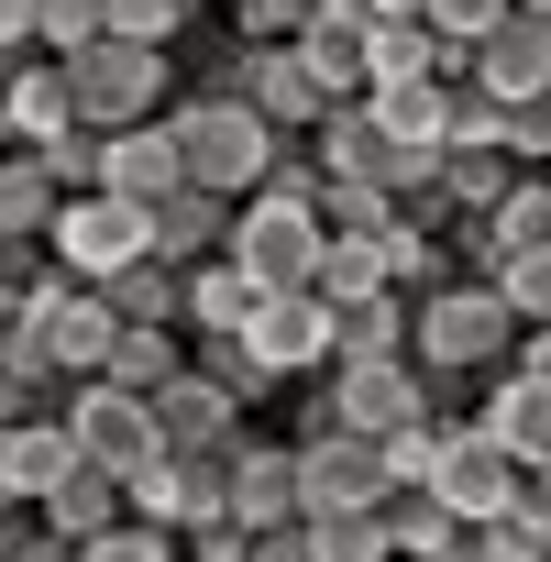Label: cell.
Listing matches in <instances>:
<instances>
[{
    "instance_id": "cell-9",
    "label": "cell",
    "mask_w": 551,
    "mask_h": 562,
    "mask_svg": "<svg viewBox=\"0 0 551 562\" xmlns=\"http://www.w3.org/2000/svg\"><path fill=\"white\" fill-rule=\"evenodd\" d=\"M518 485H529V463H518V452H507V441H496L485 419H452V430H441V463H430V496H441L452 518H474V529H485V518H496V507H507Z\"/></svg>"
},
{
    "instance_id": "cell-6",
    "label": "cell",
    "mask_w": 551,
    "mask_h": 562,
    "mask_svg": "<svg viewBox=\"0 0 551 562\" xmlns=\"http://www.w3.org/2000/svg\"><path fill=\"white\" fill-rule=\"evenodd\" d=\"M254 288H310V265H321V210H299V199H232V243H221Z\"/></svg>"
},
{
    "instance_id": "cell-45",
    "label": "cell",
    "mask_w": 551,
    "mask_h": 562,
    "mask_svg": "<svg viewBox=\"0 0 551 562\" xmlns=\"http://www.w3.org/2000/svg\"><path fill=\"white\" fill-rule=\"evenodd\" d=\"M243 562H321L310 551V518H276V529H254V551Z\"/></svg>"
},
{
    "instance_id": "cell-2",
    "label": "cell",
    "mask_w": 551,
    "mask_h": 562,
    "mask_svg": "<svg viewBox=\"0 0 551 562\" xmlns=\"http://www.w3.org/2000/svg\"><path fill=\"white\" fill-rule=\"evenodd\" d=\"M166 122H177L188 188H221V199H254V188H265V166H276V144H288L254 100H210V89H177V100H166Z\"/></svg>"
},
{
    "instance_id": "cell-44",
    "label": "cell",
    "mask_w": 551,
    "mask_h": 562,
    "mask_svg": "<svg viewBox=\"0 0 551 562\" xmlns=\"http://www.w3.org/2000/svg\"><path fill=\"white\" fill-rule=\"evenodd\" d=\"M496 122H507V100H485L474 78L452 89V144H496Z\"/></svg>"
},
{
    "instance_id": "cell-43",
    "label": "cell",
    "mask_w": 551,
    "mask_h": 562,
    "mask_svg": "<svg viewBox=\"0 0 551 562\" xmlns=\"http://www.w3.org/2000/svg\"><path fill=\"white\" fill-rule=\"evenodd\" d=\"M254 551V529L221 507V518H199V529H177V562H243Z\"/></svg>"
},
{
    "instance_id": "cell-23",
    "label": "cell",
    "mask_w": 551,
    "mask_h": 562,
    "mask_svg": "<svg viewBox=\"0 0 551 562\" xmlns=\"http://www.w3.org/2000/svg\"><path fill=\"white\" fill-rule=\"evenodd\" d=\"M474 419H485V430H496V441H507L518 463H540V441H551V386H529V375H507V364H496V375H485V408H474Z\"/></svg>"
},
{
    "instance_id": "cell-35",
    "label": "cell",
    "mask_w": 551,
    "mask_h": 562,
    "mask_svg": "<svg viewBox=\"0 0 551 562\" xmlns=\"http://www.w3.org/2000/svg\"><path fill=\"white\" fill-rule=\"evenodd\" d=\"M89 34H111V0H34V45L45 56H78Z\"/></svg>"
},
{
    "instance_id": "cell-14",
    "label": "cell",
    "mask_w": 551,
    "mask_h": 562,
    "mask_svg": "<svg viewBox=\"0 0 551 562\" xmlns=\"http://www.w3.org/2000/svg\"><path fill=\"white\" fill-rule=\"evenodd\" d=\"M243 419H254V408H243L232 386H210L199 364H177V375L155 386V430H166V452H232Z\"/></svg>"
},
{
    "instance_id": "cell-49",
    "label": "cell",
    "mask_w": 551,
    "mask_h": 562,
    "mask_svg": "<svg viewBox=\"0 0 551 562\" xmlns=\"http://www.w3.org/2000/svg\"><path fill=\"white\" fill-rule=\"evenodd\" d=\"M529 474H540V485H551V441H540V463H529Z\"/></svg>"
},
{
    "instance_id": "cell-53",
    "label": "cell",
    "mask_w": 551,
    "mask_h": 562,
    "mask_svg": "<svg viewBox=\"0 0 551 562\" xmlns=\"http://www.w3.org/2000/svg\"><path fill=\"white\" fill-rule=\"evenodd\" d=\"M540 177H551V166H540Z\"/></svg>"
},
{
    "instance_id": "cell-50",
    "label": "cell",
    "mask_w": 551,
    "mask_h": 562,
    "mask_svg": "<svg viewBox=\"0 0 551 562\" xmlns=\"http://www.w3.org/2000/svg\"><path fill=\"white\" fill-rule=\"evenodd\" d=\"M0 155H12V111H0Z\"/></svg>"
},
{
    "instance_id": "cell-51",
    "label": "cell",
    "mask_w": 551,
    "mask_h": 562,
    "mask_svg": "<svg viewBox=\"0 0 551 562\" xmlns=\"http://www.w3.org/2000/svg\"><path fill=\"white\" fill-rule=\"evenodd\" d=\"M518 12H540V23H551V0H518Z\"/></svg>"
},
{
    "instance_id": "cell-41",
    "label": "cell",
    "mask_w": 551,
    "mask_h": 562,
    "mask_svg": "<svg viewBox=\"0 0 551 562\" xmlns=\"http://www.w3.org/2000/svg\"><path fill=\"white\" fill-rule=\"evenodd\" d=\"M310 12H321V0H232V34H243V45H288Z\"/></svg>"
},
{
    "instance_id": "cell-27",
    "label": "cell",
    "mask_w": 551,
    "mask_h": 562,
    "mask_svg": "<svg viewBox=\"0 0 551 562\" xmlns=\"http://www.w3.org/2000/svg\"><path fill=\"white\" fill-rule=\"evenodd\" d=\"M310 288L342 310L364 288H386V232H321V265H310Z\"/></svg>"
},
{
    "instance_id": "cell-31",
    "label": "cell",
    "mask_w": 551,
    "mask_h": 562,
    "mask_svg": "<svg viewBox=\"0 0 551 562\" xmlns=\"http://www.w3.org/2000/svg\"><path fill=\"white\" fill-rule=\"evenodd\" d=\"M441 276H452V232H430V221H386V288L419 299V288H441Z\"/></svg>"
},
{
    "instance_id": "cell-37",
    "label": "cell",
    "mask_w": 551,
    "mask_h": 562,
    "mask_svg": "<svg viewBox=\"0 0 551 562\" xmlns=\"http://www.w3.org/2000/svg\"><path fill=\"white\" fill-rule=\"evenodd\" d=\"M386 221H397L386 188H364V177H331L321 188V232H386Z\"/></svg>"
},
{
    "instance_id": "cell-16",
    "label": "cell",
    "mask_w": 551,
    "mask_h": 562,
    "mask_svg": "<svg viewBox=\"0 0 551 562\" xmlns=\"http://www.w3.org/2000/svg\"><path fill=\"white\" fill-rule=\"evenodd\" d=\"M100 188H122V199H166V188H188V155H177V122L155 111V122H122V133H100Z\"/></svg>"
},
{
    "instance_id": "cell-39",
    "label": "cell",
    "mask_w": 551,
    "mask_h": 562,
    "mask_svg": "<svg viewBox=\"0 0 551 562\" xmlns=\"http://www.w3.org/2000/svg\"><path fill=\"white\" fill-rule=\"evenodd\" d=\"M496 299H507L518 321H551V243H529V254L496 265Z\"/></svg>"
},
{
    "instance_id": "cell-5",
    "label": "cell",
    "mask_w": 551,
    "mask_h": 562,
    "mask_svg": "<svg viewBox=\"0 0 551 562\" xmlns=\"http://www.w3.org/2000/svg\"><path fill=\"white\" fill-rule=\"evenodd\" d=\"M67 430H78V452L89 463H111V474H133V463H155L166 452V430H155V397L144 386H122V375H67V408H56Z\"/></svg>"
},
{
    "instance_id": "cell-40",
    "label": "cell",
    "mask_w": 551,
    "mask_h": 562,
    "mask_svg": "<svg viewBox=\"0 0 551 562\" xmlns=\"http://www.w3.org/2000/svg\"><path fill=\"white\" fill-rule=\"evenodd\" d=\"M518 12V0H419V23L441 34V45H474V34H496Z\"/></svg>"
},
{
    "instance_id": "cell-21",
    "label": "cell",
    "mask_w": 551,
    "mask_h": 562,
    "mask_svg": "<svg viewBox=\"0 0 551 562\" xmlns=\"http://www.w3.org/2000/svg\"><path fill=\"white\" fill-rule=\"evenodd\" d=\"M144 221H155V254H166V265H199V254L232 243V199H221V188H166Z\"/></svg>"
},
{
    "instance_id": "cell-38",
    "label": "cell",
    "mask_w": 551,
    "mask_h": 562,
    "mask_svg": "<svg viewBox=\"0 0 551 562\" xmlns=\"http://www.w3.org/2000/svg\"><path fill=\"white\" fill-rule=\"evenodd\" d=\"M78 562H177V529H155V518H111L100 540H78Z\"/></svg>"
},
{
    "instance_id": "cell-29",
    "label": "cell",
    "mask_w": 551,
    "mask_h": 562,
    "mask_svg": "<svg viewBox=\"0 0 551 562\" xmlns=\"http://www.w3.org/2000/svg\"><path fill=\"white\" fill-rule=\"evenodd\" d=\"M188 364H199L210 386H232L243 408H265V397H276V364H265L243 331H188Z\"/></svg>"
},
{
    "instance_id": "cell-47",
    "label": "cell",
    "mask_w": 551,
    "mask_h": 562,
    "mask_svg": "<svg viewBox=\"0 0 551 562\" xmlns=\"http://www.w3.org/2000/svg\"><path fill=\"white\" fill-rule=\"evenodd\" d=\"M0 507H23V485H12V419H0Z\"/></svg>"
},
{
    "instance_id": "cell-32",
    "label": "cell",
    "mask_w": 551,
    "mask_h": 562,
    "mask_svg": "<svg viewBox=\"0 0 551 562\" xmlns=\"http://www.w3.org/2000/svg\"><path fill=\"white\" fill-rule=\"evenodd\" d=\"M310 551H321V562H397L386 507H321V518H310Z\"/></svg>"
},
{
    "instance_id": "cell-10",
    "label": "cell",
    "mask_w": 551,
    "mask_h": 562,
    "mask_svg": "<svg viewBox=\"0 0 551 562\" xmlns=\"http://www.w3.org/2000/svg\"><path fill=\"white\" fill-rule=\"evenodd\" d=\"M321 507H386V452L342 419L299 441V518H321Z\"/></svg>"
},
{
    "instance_id": "cell-24",
    "label": "cell",
    "mask_w": 551,
    "mask_h": 562,
    "mask_svg": "<svg viewBox=\"0 0 551 562\" xmlns=\"http://www.w3.org/2000/svg\"><path fill=\"white\" fill-rule=\"evenodd\" d=\"M56 177H45V155L34 144H12V155H0V232H12V243H45L56 232Z\"/></svg>"
},
{
    "instance_id": "cell-20",
    "label": "cell",
    "mask_w": 551,
    "mask_h": 562,
    "mask_svg": "<svg viewBox=\"0 0 551 562\" xmlns=\"http://www.w3.org/2000/svg\"><path fill=\"white\" fill-rule=\"evenodd\" d=\"M452 89L463 78H375L364 111L386 122V144H452Z\"/></svg>"
},
{
    "instance_id": "cell-33",
    "label": "cell",
    "mask_w": 551,
    "mask_h": 562,
    "mask_svg": "<svg viewBox=\"0 0 551 562\" xmlns=\"http://www.w3.org/2000/svg\"><path fill=\"white\" fill-rule=\"evenodd\" d=\"M342 353H408V299H397V288L342 299ZM342 353H331V364H342Z\"/></svg>"
},
{
    "instance_id": "cell-17",
    "label": "cell",
    "mask_w": 551,
    "mask_h": 562,
    "mask_svg": "<svg viewBox=\"0 0 551 562\" xmlns=\"http://www.w3.org/2000/svg\"><path fill=\"white\" fill-rule=\"evenodd\" d=\"M310 155H321V177H364V188L397 199V155H408V144H386V122H375L364 100H342V111L310 122Z\"/></svg>"
},
{
    "instance_id": "cell-19",
    "label": "cell",
    "mask_w": 551,
    "mask_h": 562,
    "mask_svg": "<svg viewBox=\"0 0 551 562\" xmlns=\"http://www.w3.org/2000/svg\"><path fill=\"white\" fill-rule=\"evenodd\" d=\"M34 518H45V529H67V540H100V529H111V518H133V507H122V474L78 452V463L34 496Z\"/></svg>"
},
{
    "instance_id": "cell-36",
    "label": "cell",
    "mask_w": 551,
    "mask_h": 562,
    "mask_svg": "<svg viewBox=\"0 0 551 562\" xmlns=\"http://www.w3.org/2000/svg\"><path fill=\"white\" fill-rule=\"evenodd\" d=\"M34 155H45V177H56L67 199H78V188H100V122H67V133H45Z\"/></svg>"
},
{
    "instance_id": "cell-15",
    "label": "cell",
    "mask_w": 551,
    "mask_h": 562,
    "mask_svg": "<svg viewBox=\"0 0 551 562\" xmlns=\"http://www.w3.org/2000/svg\"><path fill=\"white\" fill-rule=\"evenodd\" d=\"M463 78H474L485 100H540V89H551V23H540V12H507L496 34H474Z\"/></svg>"
},
{
    "instance_id": "cell-26",
    "label": "cell",
    "mask_w": 551,
    "mask_h": 562,
    "mask_svg": "<svg viewBox=\"0 0 551 562\" xmlns=\"http://www.w3.org/2000/svg\"><path fill=\"white\" fill-rule=\"evenodd\" d=\"M100 299H111V321H177V299H188V265H166V254H133L122 276H100Z\"/></svg>"
},
{
    "instance_id": "cell-46",
    "label": "cell",
    "mask_w": 551,
    "mask_h": 562,
    "mask_svg": "<svg viewBox=\"0 0 551 562\" xmlns=\"http://www.w3.org/2000/svg\"><path fill=\"white\" fill-rule=\"evenodd\" d=\"M34 265H45V243H12V232H0V288H34Z\"/></svg>"
},
{
    "instance_id": "cell-22",
    "label": "cell",
    "mask_w": 551,
    "mask_h": 562,
    "mask_svg": "<svg viewBox=\"0 0 551 562\" xmlns=\"http://www.w3.org/2000/svg\"><path fill=\"white\" fill-rule=\"evenodd\" d=\"M254 299H265V288H254V276H243L232 254H199V265H188V299H177V321H188V331H243V321H254Z\"/></svg>"
},
{
    "instance_id": "cell-7",
    "label": "cell",
    "mask_w": 551,
    "mask_h": 562,
    "mask_svg": "<svg viewBox=\"0 0 551 562\" xmlns=\"http://www.w3.org/2000/svg\"><path fill=\"white\" fill-rule=\"evenodd\" d=\"M243 342L276 364V386H299V375H331V353H342V310H331L321 288H265L254 321H243Z\"/></svg>"
},
{
    "instance_id": "cell-1",
    "label": "cell",
    "mask_w": 551,
    "mask_h": 562,
    "mask_svg": "<svg viewBox=\"0 0 551 562\" xmlns=\"http://www.w3.org/2000/svg\"><path fill=\"white\" fill-rule=\"evenodd\" d=\"M507 342H518V310L496 299V276H441V288H419L408 299V364L430 375V408L441 397H463V386H485L496 364H507Z\"/></svg>"
},
{
    "instance_id": "cell-42",
    "label": "cell",
    "mask_w": 551,
    "mask_h": 562,
    "mask_svg": "<svg viewBox=\"0 0 551 562\" xmlns=\"http://www.w3.org/2000/svg\"><path fill=\"white\" fill-rule=\"evenodd\" d=\"M496 144H507L518 166H551V89H540V100H507V122H496Z\"/></svg>"
},
{
    "instance_id": "cell-8",
    "label": "cell",
    "mask_w": 551,
    "mask_h": 562,
    "mask_svg": "<svg viewBox=\"0 0 551 562\" xmlns=\"http://www.w3.org/2000/svg\"><path fill=\"white\" fill-rule=\"evenodd\" d=\"M321 386H331V419L364 430V441H386L397 419H430V375H419L408 353H342Z\"/></svg>"
},
{
    "instance_id": "cell-4",
    "label": "cell",
    "mask_w": 551,
    "mask_h": 562,
    "mask_svg": "<svg viewBox=\"0 0 551 562\" xmlns=\"http://www.w3.org/2000/svg\"><path fill=\"white\" fill-rule=\"evenodd\" d=\"M45 254L78 276V288H100V276H122L133 254H155V221H144V199H122V188H78V199H56Z\"/></svg>"
},
{
    "instance_id": "cell-25",
    "label": "cell",
    "mask_w": 551,
    "mask_h": 562,
    "mask_svg": "<svg viewBox=\"0 0 551 562\" xmlns=\"http://www.w3.org/2000/svg\"><path fill=\"white\" fill-rule=\"evenodd\" d=\"M177 364H188V321H122V331H111V364H100V375H122V386H144V397H155V386H166Z\"/></svg>"
},
{
    "instance_id": "cell-3",
    "label": "cell",
    "mask_w": 551,
    "mask_h": 562,
    "mask_svg": "<svg viewBox=\"0 0 551 562\" xmlns=\"http://www.w3.org/2000/svg\"><path fill=\"white\" fill-rule=\"evenodd\" d=\"M67 89H78V122L122 133V122H155L177 100V56L166 45H133V34H89L67 56Z\"/></svg>"
},
{
    "instance_id": "cell-28",
    "label": "cell",
    "mask_w": 551,
    "mask_h": 562,
    "mask_svg": "<svg viewBox=\"0 0 551 562\" xmlns=\"http://www.w3.org/2000/svg\"><path fill=\"white\" fill-rule=\"evenodd\" d=\"M507 177H518L507 144H441V199H452V221H463V210H496Z\"/></svg>"
},
{
    "instance_id": "cell-11",
    "label": "cell",
    "mask_w": 551,
    "mask_h": 562,
    "mask_svg": "<svg viewBox=\"0 0 551 562\" xmlns=\"http://www.w3.org/2000/svg\"><path fill=\"white\" fill-rule=\"evenodd\" d=\"M122 507L155 518V529L221 518V507H232V496H221V452H155V463H133V474H122Z\"/></svg>"
},
{
    "instance_id": "cell-52",
    "label": "cell",
    "mask_w": 551,
    "mask_h": 562,
    "mask_svg": "<svg viewBox=\"0 0 551 562\" xmlns=\"http://www.w3.org/2000/svg\"><path fill=\"white\" fill-rule=\"evenodd\" d=\"M529 562H551V551H529Z\"/></svg>"
},
{
    "instance_id": "cell-12",
    "label": "cell",
    "mask_w": 551,
    "mask_h": 562,
    "mask_svg": "<svg viewBox=\"0 0 551 562\" xmlns=\"http://www.w3.org/2000/svg\"><path fill=\"white\" fill-rule=\"evenodd\" d=\"M221 496H232V518H243V529L299 518V441H265V430L243 419V441L221 452Z\"/></svg>"
},
{
    "instance_id": "cell-18",
    "label": "cell",
    "mask_w": 551,
    "mask_h": 562,
    "mask_svg": "<svg viewBox=\"0 0 551 562\" xmlns=\"http://www.w3.org/2000/svg\"><path fill=\"white\" fill-rule=\"evenodd\" d=\"M0 111H12V144H45L78 122V89H67V56H12V78H0Z\"/></svg>"
},
{
    "instance_id": "cell-48",
    "label": "cell",
    "mask_w": 551,
    "mask_h": 562,
    "mask_svg": "<svg viewBox=\"0 0 551 562\" xmlns=\"http://www.w3.org/2000/svg\"><path fill=\"white\" fill-rule=\"evenodd\" d=\"M23 331V288H0V342H12Z\"/></svg>"
},
{
    "instance_id": "cell-13",
    "label": "cell",
    "mask_w": 551,
    "mask_h": 562,
    "mask_svg": "<svg viewBox=\"0 0 551 562\" xmlns=\"http://www.w3.org/2000/svg\"><path fill=\"white\" fill-rule=\"evenodd\" d=\"M364 34H375V12H364V0H321V12L288 34L299 45V67H310V89L342 111V100H364Z\"/></svg>"
},
{
    "instance_id": "cell-30",
    "label": "cell",
    "mask_w": 551,
    "mask_h": 562,
    "mask_svg": "<svg viewBox=\"0 0 551 562\" xmlns=\"http://www.w3.org/2000/svg\"><path fill=\"white\" fill-rule=\"evenodd\" d=\"M67 463H78V430H67L56 408H34V419H12V485H23V507H34V496H45V485H56Z\"/></svg>"
},
{
    "instance_id": "cell-34",
    "label": "cell",
    "mask_w": 551,
    "mask_h": 562,
    "mask_svg": "<svg viewBox=\"0 0 551 562\" xmlns=\"http://www.w3.org/2000/svg\"><path fill=\"white\" fill-rule=\"evenodd\" d=\"M441 430H452V419L430 408V419H397V430L375 441V452H386V496H408V485H430V463H441Z\"/></svg>"
}]
</instances>
